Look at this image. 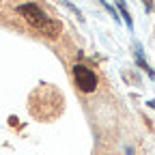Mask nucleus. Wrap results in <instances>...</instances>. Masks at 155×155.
Returning <instances> with one entry per match:
<instances>
[{
    "instance_id": "2",
    "label": "nucleus",
    "mask_w": 155,
    "mask_h": 155,
    "mask_svg": "<svg viewBox=\"0 0 155 155\" xmlns=\"http://www.w3.org/2000/svg\"><path fill=\"white\" fill-rule=\"evenodd\" d=\"M73 78H75V84L82 93H93L97 88V75L95 71H91L84 65H75L73 67Z\"/></svg>"
},
{
    "instance_id": "4",
    "label": "nucleus",
    "mask_w": 155,
    "mask_h": 155,
    "mask_svg": "<svg viewBox=\"0 0 155 155\" xmlns=\"http://www.w3.org/2000/svg\"><path fill=\"white\" fill-rule=\"evenodd\" d=\"M116 2V7H119V11H121V15H123V22L127 24V28L129 30H134V22H131V15H129V11L125 9V0H114Z\"/></svg>"
},
{
    "instance_id": "6",
    "label": "nucleus",
    "mask_w": 155,
    "mask_h": 155,
    "mask_svg": "<svg viewBox=\"0 0 155 155\" xmlns=\"http://www.w3.org/2000/svg\"><path fill=\"white\" fill-rule=\"evenodd\" d=\"M99 2L104 5V9H106V11H110V15H112L114 19H119V13H116V11H114V9H112V7H110V5L106 2V0H99Z\"/></svg>"
},
{
    "instance_id": "1",
    "label": "nucleus",
    "mask_w": 155,
    "mask_h": 155,
    "mask_svg": "<svg viewBox=\"0 0 155 155\" xmlns=\"http://www.w3.org/2000/svg\"><path fill=\"white\" fill-rule=\"evenodd\" d=\"M17 13H22L28 24H32L35 28H39L43 35H48L50 39H56L58 32H61V28H63L58 19L48 17V15L41 11V7H37L35 2H24V5H19V7H17Z\"/></svg>"
},
{
    "instance_id": "9",
    "label": "nucleus",
    "mask_w": 155,
    "mask_h": 155,
    "mask_svg": "<svg viewBox=\"0 0 155 155\" xmlns=\"http://www.w3.org/2000/svg\"><path fill=\"white\" fill-rule=\"evenodd\" d=\"M147 106H151V108H155V101H149V104H147Z\"/></svg>"
},
{
    "instance_id": "8",
    "label": "nucleus",
    "mask_w": 155,
    "mask_h": 155,
    "mask_svg": "<svg viewBox=\"0 0 155 155\" xmlns=\"http://www.w3.org/2000/svg\"><path fill=\"white\" fill-rule=\"evenodd\" d=\"M125 153H127V155H134V149H131V147H127V149H125Z\"/></svg>"
},
{
    "instance_id": "5",
    "label": "nucleus",
    "mask_w": 155,
    "mask_h": 155,
    "mask_svg": "<svg viewBox=\"0 0 155 155\" xmlns=\"http://www.w3.org/2000/svg\"><path fill=\"white\" fill-rule=\"evenodd\" d=\"M61 2H63V5H65V7H69V9H71V11H73V13H75V15H78V19H80V22H84V15H82V13H80V9H78V7H73V5H71V2H69V0H61Z\"/></svg>"
},
{
    "instance_id": "3",
    "label": "nucleus",
    "mask_w": 155,
    "mask_h": 155,
    "mask_svg": "<svg viewBox=\"0 0 155 155\" xmlns=\"http://www.w3.org/2000/svg\"><path fill=\"white\" fill-rule=\"evenodd\" d=\"M136 65H138V67H142L144 71H147V75L149 78H155V71H153V67L144 61V58H142V50L140 48H136Z\"/></svg>"
},
{
    "instance_id": "7",
    "label": "nucleus",
    "mask_w": 155,
    "mask_h": 155,
    "mask_svg": "<svg viewBox=\"0 0 155 155\" xmlns=\"http://www.w3.org/2000/svg\"><path fill=\"white\" fill-rule=\"evenodd\" d=\"M144 2H147V9L151 11V9H153V2H151V0H144Z\"/></svg>"
}]
</instances>
